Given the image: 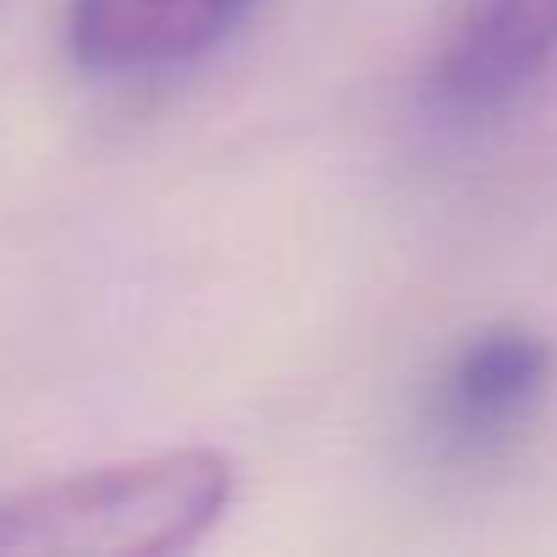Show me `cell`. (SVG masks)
Instances as JSON below:
<instances>
[{"label":"cell","instance_id":"cell-4","mask_svg":"<svg viewBox=\"0 0 557 557\" xmlns=\"http://www.w3.org/2000/svg\"><path fill=\"white\" fill-rule=\"evenodd\" d=\"M257 0H72L66 55L88 77H159L224 50Z\"/></svg>","mask_w":557,"mask_h":557},{"label":"cell","instance_id":"cell-3","mask_svg":"<svg viewBox=\"0 0 557 557\" xmlns=\"http://www.w3.org/2000/svg\"><path fill=\"white\" fill-rule=\"evenodd\" d=\"M557 377V345L524 323H486L459 339L426 394V426L448 454H486L530 426Z\"/></svg>","mask_w":557,"mask_h":557},{"label":"cell","instance_id":"cell-1","mask_svg":"<svg viewBox=\"0 0 557 557\" xmlns=\"http://www.w3.org/2000/svg\"><path fill=\"white\" fill-rule=\"evenodd\" d=\"M235 503L224 448H159L0 497V552L17 557H170L191 552Z\"/></svg>","mask_w":557,"mask_h":557},{"label":"cell","instance_id":"cell-2","mask_svg":"<svg viewBox=\"0 0 557 557\" xmlns=\"http://www.w3.org/2000/svg\"><path fill=\"white\" fill-rule=\"evenodd\" d=\"M557 61V0H465L421 66V110L443 126L508 115Z\"/></svg>","mask_w":557,"mask_h":557}]
</instances>
